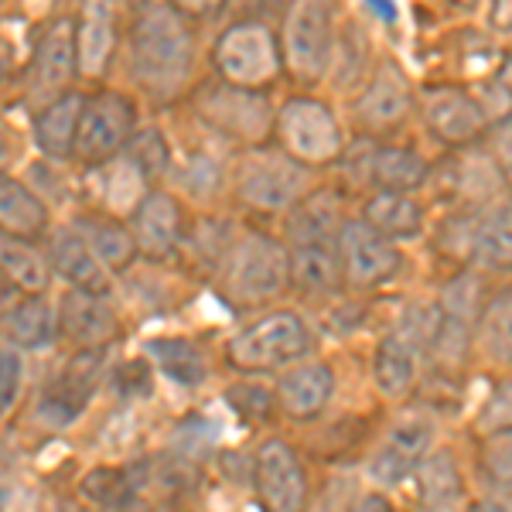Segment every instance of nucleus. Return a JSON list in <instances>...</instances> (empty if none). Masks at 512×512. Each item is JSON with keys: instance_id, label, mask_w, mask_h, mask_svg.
I'll return each instance as SVG.
<instances>
[{"instance_id": "obj_18", "label": "nucleus", "mask_w": 512, "mask_h": 512, "mask_svg": "<svg viewBox=\"0 0 512 512\" xmlns=\"http://www.w3.org/2000/svg\"><path fill=\"white\" fill-rule=\"evenodd\" d=\"M82 79H103L120 55V0H82L72 21Z\"/></svg>"}, {"instance_id": "obj_30", "label": "nucleus", "mask_w": 512, "mask_h": 512, "mask_svg": "<svg viewBox=\"0 0 512 512\" xmlns=\"http://www.w3.org/2000/svg\"><path fill=\"white\" fill-rule=\"evenodd\" d=\"M373 188L386 192H417L431 178V164L424 154L407 144H376L373 147Z\"/></svg>"}, {"instance_id": "obj_6", "label": "nucleus", "mask_w": 512, "mask_h": 512, "mask_svg": "<svg viewBox=\"0 0 512 512\" xmlns=\"http://www.w3.org/2000/svg\"><path fill=\"white\" fill-rule=\"evenodd\" d=\"M192 110L209 134H219L236 144H267L274 137V106L267 89H246L233 82H198L192 93Z\"/></svg>"}, {"instance_id": "obj_10", "label": "nucleus", "mask_w": 512, "mask_h": 512, "mask_svg": "<svg viewBox=\"0 0 512 512\" xmlns=\"http://www.w3.org/2000/svg\"><path fill=\"white\" fill-rule=\"evenodd\" d=\"M76 79H79V65H76L72 18H55L38 31L28 69L21 76V96L31 110H38L48 99L69 93Z\"/></svg>"}, {"instance_id": "obj_1", "label": "nucleus", "mask_w": 512, "mask_h": 512, "mask_svg": "<svg viewBox=\"0 0 512 512\" xmlns=\"http://www.w3.org/2000/svg\"><path fill=\"white\" fill-rule=\"evenodd\" d=\"M120 48L127 79L154 103H175L195 86V21L164 0H147L137 7Z\"/></svg>"}, {"instance_id": "obj_39", "label": "nucleus", "mask_w": 512, "mask_h": 512, "mask_svg": "<svg viewBox=\"0 0 512 512\" xmlns=\"http://www.w3.org/2000/svg\"><path fill=\"white\" fill-rule=\"evenodd\" d=\"M226 403L236 410L239 417L246 420V424H256V420H267L270 414H274V407H277V400H274V390H267V386H260V383H233L226 390Z\"/></svg>"}, {"instance_id": "obj_9", "label": "nucleus", "mask_w": 512, "mask_h": 512, "mask_svg": "<svg viewBox=\"0 0 512 512\" xmlns=\"http://www.w3.org/2000/svg\"><path fill=\"white\" fill-rule=\"evenodd\" d=\"M137 130V103L127 93L117 89H103L96 96L82 99L79 130H76V154L72 158L82 161L86 168L117 158L127 147V140Z\"/></svg>"}, {"instance_id": "obj_44", "label": "nucleus", "mask_w": 512, "mask_h": 512, "mask_svg": "<svg viewBox=\"0 0 512 512\" xmlns=\"http://www.w3.org/2000/svg\"><path fill=\"white\" fill-rule=\"evenodd\" d=\"M492 28L509 31V0H492Z\"/></svg>"}, {"instance_id": "obj_43", "label": "nucleus", "mask_w": 512, "mask_h": 512, "mask_svg": "<svg viewBox=\"0 0 512 512\" xmlns=\"http://www.w3.org/2000/svg\"><path fill=\"white\" fill-rule=\"evenodd\" d=\"M164 4H171L178 14H185L188 21H212L222 14V7H226V0H164Z\"/></svg>"}, {"instance_id": "obj_29", "label": "nucleus", "mask_w": 512, "mask_h": 512, "mask_svg": "<svg viewBox=\"0 0 512 512\" xmlns=\"http://www.w3.org/2000/svg\"><path fill=\"white\" fill-rule=\"evenodd\" d=\"M48 229V205L35 188L0 171V233L18 239H38Z\"/></svg>"}, {"instance_id": "obj_15", "label": "nucleus", "mask_w": 512, "mask_h": 512, "mask_svg": "<svg viewBox=\"0 0 512 512\" xmlns=\"http://www.w3.org/2000/svg\"><path fill=\"white\" fill-rule=\"evenodd\" d=\"M414 110H417V93H414V86H410L407 72L396 62H379L376 69L369 72L352 113H355V123H359L366 134H390V130L403 127Z\"/></svg>"}, {"instance_id": "obj_26", "label": "nucleus", "mask_w": 512, "mask_h": 512, "mask_svg": "<svg viewBox=\"0 0 512 512\" xmlns=\"http://www.w3.org/2000/svg\"><path fill=\"white\" fill-rule=\"evenodd\" d=\"M82 99L76 89L48 99L45 106L35 110V144L52 164H62L76 154V130H79V113Z\"/></svg>"}, {"instance_id": "obj_25", "label": "nucleus", "mask_w": 512, "mask_h": 512, "mask_svg": "<svg viewBox=\"0 0 512 512\" xmlns=\"http://www.w3.org/2000/svg\"><path fill=\"white\" fill-rule=\"evenodd\" d=\"M410 478H417V495L424 509H458L468 502L465 475H461V465L451 448H427Z\"/></svg>"}, {"instance_id": "obj_33", "label": "nucleus", "mask_w": 512, "mask_h": 512, "mask_svg": "<svg viewBox=\"0 0 512 512\" xmlns=\"http://www.w3.org/2000/svg\"><path fill=\"white\" fill-rule=\"evenodd\" d=\"M0 274L11 280L14 291L38 294L52 284V267L48 256L38 250L35 239H18L0 233Z\"/></svg>"}, {"instance_id": "obj_19", "label": "nucleus", "mask_w": 512, "mask_h": 512, "mask_svg": "<svg viewBox=\"0 0 512 512\" xmlns=\"http://www.w3.org/2000/svg\"><path fill=\"white\" fill-rule=\"evenodd\" d=\"M335 393V373L328 362L318 359H297L291 366L280 369L274 400L287 417L294 420H315L328 410Z\"/></svg>"}, {"instance_id": "obj_46", "label": "nucleus", "mask_w": 512, "mask_h": 512, "mask_svg": "<svg viewBox=\"0 0 512 512\" xmlns=\"http://www.w3.org/2000/svg\"><path fill=\"white\" fill-rule=\"evenodd\" d=\"M359 506L362 509H390V499H386V495H362Z\"/></svg>"}, {"instance_id": "obj_7", "label": "nucleus", "mask_w": 512, "mask_h": 512, "mask_svg": "<svg viewBox=\"0 0 512 512\" xmlns=\"http://www.w3.org/2000/svg\"><path fill=\"white\" fill-rule=\"evenodd\" d=\"M216 79L246 89H270L280 79V45L277 31L260 18L233 21L212 45Z\"/></svg>"}, {"instance_id": "obj_42", "label": "nucleus", "mask_w": 512, "mask_h": 512, "mask_svg": "<svg viewBox=\"0 0 512 512\" xmlns=\"http://www.w3.org/2000/svg\"><path fill=\"white\" fill-rule=\"evenodd\" d=\"M21 355L14 349H0V417L7 414V410L14 407V400H18L21 393Z\"/></svg>"}, {"instance_id": "obj_4", "label": "nucleus", "mask_w": 512, "mask_h": 512, "mask_svg": "<svg viewBox=\"0 0 512 512\" xmlns=\"http://www.w3.org/2000/svg\"><path fill=\"white\" fill-rule=\"evenodd\" d=\"M239 205L263 216H280L311 192V168L294 161L284 147L253 144L233 168Z\"/></svg>"}, {"instance_id": "obj_16", "label": "nucleus", "mask_w": 512, "mask_h": 512, "mask_svg": "<svg viewBox=\"0 0 512 512\" xmlns=\"http://www.w3.org/2000/svg\"><path fill=\"white\" fill-rule=\"evenodd\" d=\"M185 212L175 195L161 192V188H147L140 202L130 209V236H134L137 256L151 263L171 260L181 243H185Z\"/></svg>"}, {"instance_id": "obj_31", "label": "nucleus", "mask_w": 512, "mask_h": 512, "mask_svg": "<svg viewBox=\"0 0 512 512\" xmlns=\"http://www.w3.org/2000/svg\"><path fill=\"white\" fill-rule=\"evenodd\" d=\"M147 359L158 366V373H164L171 383L178 386H202L209 379V359H205V349L192 338H151L144 345Z\"/></svg>"}, {"instance_id": "obj_45", "label": "nucleus", "mask_w": 512, "mask_h": 512, "mask_svg": "<svg viewBox=\"0 0 512 512\" xmlns=\"http://www.w3.org/2000/svg\"><path fill=\"white\" fill-rule=\"evenodd\" d=\"M366 7H373V11H379V21H396V7L393 0H366Z\"/></svg>"}, {"instance_id": "obj_8", "label": "nucleus", "mask_w": 512, "mask_h": 512, "mask_svg": "<svg viewBox=\"0 0 512 512\" xmlns=\"http://www.w3.org/2000/svg\"><path fill=\"white\" fill-rule=\"evenodd\" d=\"M274 137L294 161L308 164L311 171L335 164L345 151V130L335 110L325 99L291 96L280 110H274Z\"/></svg>"}, {"instance_id": "obj_14", "label": "nucleus", "mask_w": 512, "mask_h": 512, "mask_svg": "<svg viewBox=\"0 0 512 512\" xmlns=\"http://www.w3.org/2000/svg\"><path fill=\"white\" fill-rule=\"evenodd\" d=\"M103 352L106 349H79L69 362L45 383L38 400V420L52 431L76 424L82 410L89 407L96 393V383L103 376Z\"/></svg>"}, {"instance_id": "obj_3", "label": "nucleus", "mask_w": 512, "mask_h": 512, "mask_svg": "<svg viewBox=\"0 0 512 512\" xmlns=\"http://www.w3.org/2000/svg\"><path fill=\"white\" fill-rule=\"evenodd\" d=\"M338 41L335 0H291L280 28V69L301 86H318L328 79Z\"/></svg>"}, {"instance_id": "obj_2", "label": "nucleus", "mask_w": 512, "mask_h": 512, "mask_svg": "<svg viewBox=\"0 0 512 512\" xmlns=\"http://www.w3.org/2000/svg\"><path fill=\"white\" fill-rule=\"evenodd\" d=\"M216 294L233 311L267 308L291 291L287 277V243L260 229H243L229 236L212 267Z\"/></svg>"}, {"instance_id": "obj_36", "label": "nucleus", "mask_w": 512, "mask_h": 512, "mask_svg": "<svg viewBox=\"0 0 512 512\" xmlns=\"http://www.w3.org/2000/svg\"><path fill=\"white\" fill-rule=\"evenodd\" d=\"M82 499L99 509H130L140 502L137 478L127 468H93L79 485Z\"/></svg>"}, {"instance_id": "obj_24", "label": "nucleus", "mask_w": 512, "mask_h": 512, "mask_svg": "<svg viewBox=\"0 0 512 512\" xmlns=\"http://www.w3.org/2000/svg\"><path fill=\"white\" fill-rule=\"evenodd\" d=\"M465 260L489 274H506L512 260V239H509V205L489 202L472 209V226H468Z\"/></svg>"}, {"instance_id": "obj_12", "label": "nucleus", "mask_w": 512, "mask_h": 512, "mask_svg": "<svg viewBox=\"0 0 512 512\" xmlns=\"http://www.w3.org/2000/svg\"><path fill=\"white\" fill-rule=\"evenodd\" d=\"M420 120L431 130L434 140H441L444 147H472L478 144L485 134H489V110L478 99L472 89L454 86V82H444V86H424L420 89Z\"/></svg>"}, {"instance_id": "obj_32", "label": "nucleus", "mask_w": 512, "mask_h": 512, "mask_svg": "<svg viewBox=\"0 0 512 512\" xmlns=\"http://www.w3.org/2000/svg\"><path fill=\"white\" fill-rule=\"evenodd\" d=\"M420 349L400 338L396 332H390L383 342L376 345L373 355V379L376 390L383 396H407L417 383V369H420Z\"/></svg>"}, {"instance_id": "obj_34", "label": "nucleus", "mask_w": 512, "mask_h": 512, "mask_svg": "<svg viewBox=\"0 0 512 512\" xmlns=\"http://www.w3.org/2000/svg\"><path fill=\"white\" fill-rule=\"evenodd\" d=\"M168 175L178 181L181 192L205 202V198H212L222 188V161L209 147H192V151H181V154L171 151Z\"/></svg>"}, {"instance_id": "obj_41", "label": "nucleus", "mask_w": 512, "mask_h": 512, "mask_svg": "<svg viewBox=\"0 0 512 512\" xmlns=\"http://www.w3.org/2000/svg\"><path fill=\"white\" fill-rule=\"evenodd\" d=\"M212 444H216V427L209 424L205 417H188L178 424L175 431V454L188 461H202L205 454L212 451Z\"/></svg>"}, {"instance_id": "obj_21", "label": "nucleus", "mask_w": 512, "mask_h": 512, "mask_svg": "<svg viewBox=\"0 0 512 512\" xmlns=\"http://www.w3.org/2000/svg\"><path fill=\"white\" fill-rule=\"evenodd\" d=\"M287 277H291V291H297L301 297H311V301L342 291L338 236L287 243Z\"/></svg>"}, {"instance_id": "obj_22", "label": "nucleus", "mask_w": 512, "mask_h": 512, "mask_svg": "<svg viewBox=\"0 0 512 512\" xmlns=\"http://www.w3.org/2000/svg\"><path fill=\"white\" fill-rule=\"evenodd\" d=\"M0 335L14 352H45L59 338V308L45 291L24 294L0 315Z\"/></svg>"}, {"instance_id": "obj_48", "label": "nucleus", "mask_w": 512, "mask_h": 512, "mask_svg": "<svg viewBox=\"0 0 512 512\" xmlns=\"http://www.w3.org/2000/svg\"><path fill=\"white\" fill-rule=\"evenodd\" d=\"M7 72H11V48L0 45V82L7 79Z\"/></svg>"}, {"instance_id": "obj_38", "label": "nucleus", "mask_w": 512, "mask_h": 512, "mask_svg": "<svg viewBox=\"0 0 512 512\" xmlns=\"http://www.w3.org/2000/svg\"><path fill=\"white\" fill-rule=\"evenodd\" d=\"M478 472H482V485L495 495V502H499V492H502V499H509V478H512L509 431L489 434L482 458H478Z\"/></svg>"}, {"instance_id": "obj_37", "label": "nucleus", "mask_w": 512, "mask_h": 512, "mask_svg": "<svg viewBox=\"0 0 512 512\" xmlns=\"http://www.w3.org/2000/svg\"><path fill=\"white\" fill-rule=\"evenodd\" d=\"M171 140L161 134L158 127H137L134 137L127 140L123 154L137 164V171L144 175L147 181H161L168 175V164H171Z\"/></svg>"}, {"instance_id": "obj_27", "label": "nucleus", "mask_w": 512, "mask_h": 512, "mask_svg": "<svg viewBox=\"0 0 512 512\" xmlns=\"http://www.w3.org/2000/svg\"><path fill=\"white\" fill-rule=\"evenodd\" d=\"M72 229L86 239L89 250L99 256L106 270L113 274H123L130 270V263L137 260V246H134V236H130V226L120 222L117 216L110 212H82V216L72 219Z\"/></svg>"}, {"instance_id": "obj_13", "label": "nucleus", "mask_w": 512, "mask_h": 512, "mask_svg": "<svg viewBox=\"0 0 512 512\" xmlns=\"http://www.w3.org/2000/svg\"><path fill=\"white\" fill-rule=\"evenodd\" d=\"M250 482L263 509L297 512L308 502V472L294 444L267 437L250 458Z\"/></svg>"}, {"instance_id": "obj_49", "label": "nucleus", "mask_w": 512, "mask_h": 512, "mask_svg": "<svg viewBox=\"0 0 512 512\" xmlns=\"http://www.w3.org/2000/svg\"><path fill=\"white\" fill-rule=\"evenodd\" d=\"M448 4H454V7H461V11H472V7L478 4V0H448Z\"/></svg>"}, {"instance_id": "obj_17", "label": "nucleus", "mask_w": 512, "mask_h": 512, "mask_svg": "<svg viewBox=\"0 0 512 512\" xmlns=\"http://www.w3.org/2000/svg\"><path fill=\"white\" fill-rule=\"evenodd\" d=\"M431 434L434 427L424 414H403L400 420H393V427L376 444L366 465V475L373 478L376 489H396V485L410 482L420 454L431 448Z\"/></svg>"}, {"instance_id": "obj_11", "label": "nucleus", "mask_w": 512, "mask_h": 512, "mask_svg": "<svg viewBox=\"0 0 512 512\" xmlns=\"http://www.w3.org/2000/svg\"><path fill=\"white\" fill-rule=\"evenodd\" d=\"M400 246L390 236L369 226L366 219H345L338 229V267L342 287L349 291H376L400 274Z\"/></svg>"}, {"instance_id": "obj_20", "label": "nucleus", "mask_w": 512, "mask_h": 512, "mask_svg": "<svg viewBox=\"0 0 512 512\" xmlns=\"http://www.w3.org/2000/svg\"><path fill=\"white\" fill-rule=\"evenodd\" d=\"M55 308H59V335L76 342L79 349H106L120 335V318L110 304V294L72 287Z\"/></svg>"}, {"instance_id": "obj_40", "label": "nucleus", "mask_w": 512, "mask_h": 512, "mask_svg": "<svg viewBox=\"0 0 512 512\" xmlns=\"http://www.w3.org/2000/svg\"><path fill=\"white\" fill-rule=\"evenodd\" d=\"M362 59H366V38L355 28H338L332 69L335 76H345V82H362Z\"/></svg>"}, {"instance_id": "obj_28", "label": "nucleus", "mask_w": 512, "mask_h": 512, "mask_svg": "<svg viewBox=\"0 0 512 512\" xmlns=\"http://www.w3.org/2000/svg\"><path fill=\"white\" fill-rule=\"evenodd\" d=\"M362 219L373 229H379L383 236H390L393 243H407V239H417L424 233V202L414 192H386V188H376V195L366 202L362 209Z\"/></svg>"}, {"instance_id": "obj_23", "label": "nucleus", "mask_w": 512, "mask_h": 512, "mask_svg": "<svg viewBox=\"0 0 512 512\" xmlns=\"http://www.w3.org/2000/svg\"><path fill=\"white\" fill-rule=\"evenodd\" d=\"M45 256H48L52 274H59L69 287L93 291V294H113V277L117 274L99 263V256L89 250V243L72 226L52 236Z\"/></svg>"}, {"instance_id": "obj_47", "label": "nucleus", "mask_w": 512, "mask_h": 512, "mask_svg": "<svg viewBox=\"0 0 512 512\" xmlns=\"http://www.w3.org/2000/svg\"><path fill=\"white\" fill-rule=\"evenodd\" d=\"M11 301H14V287H11V280L0 274V315H4V308H7Z\"/></svg>"}, {"instance_id": "obj_35", "label": "nucleus", "mask_w": 512, "mask_h": 512, "mask_svg": "<svg viewBox=\"0 0 512 512\" xmlns=\"http://www.w3.org/2000/svg\"><path fill=\"white\" fill-rule=\"evenodd\" d=\"M509 291L495 294L489 304L475 315L472 325V345L489 362L509 366Z\"/></svg>"}, {"instance_id": "obj_50", "label": "nucleus", "mask_w": 512, "mask_h": 512, "mask_svg": "<svg viewBox=\"0 0 512 512\" xmlns=\"http://www.w3.org/2000/svg\"><path fill=\"white\" fill-rule=\"evenodd\" d=\"M127 4H137L140 7V4H147V0H127Z\"/></svg>"}, {"instance_id": "obj_5", "label": "nucleus", "mask_w": 512, "mask_h": 512, "mask_svg": "<svg viewBox=\"0 0 512 512\" xmlns=\"http://www.w3.org/2000/svg\"><path fill=\"white\" fill-rule=\"evenodd\" d=\"M315 349L308 321L297 311H267L226 342V359L239 373H280Z\"/></svg>"}]
</instances>
